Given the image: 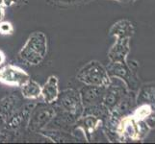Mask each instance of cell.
<instances>
[{"instance_id":"1","label":"cell","mask_w":155,"mask_h":144,"mask_svg":"<svg viewBox=\"0 0 155 144\" xmlns=\"http://www.w3.org/2000/svg\"><path fill=\"white\" fill-rule=\"evenodd\" d=\"M48 42L44 32H33L18 52L21 62L28 66H39L47 55Z\"/></svg>"},{"instance_id":"2","label":"cell","mask_w":155,"mask_h":144,"mask_svg":"<svg viewBox=\"0 0 155 144\" xmlns=\"http://www.w3.org/2000/svg\"><path fill=\"white\" fill-rule=\"evenodd\" d=\"M139 62L136 61H128L127 62H110L106 66L107 72L111 78H119L122 80L129 90L137 91L141 86L140 78L138 76Z\"/></svg>"},{"instance_id":"3","label":"cell","mask_w":155,"mask_h":144,"mask_svg":"<svg viewBox=\"0 0 155 144\" xmlns=\"http://www.w3.org/2000/svg\"><path fill=\"white\" fill-rule=\"evenodd\" d=\"M79 82L88 86L106 88L111 82V77L107 72L106 66L98 61L93 60L87 62L76 74Z\"/></svg>"},{"instance_id":"4","label":"cell","mask_w":155,"mask_h":144,"mask_svg":"<svg viewBox=\"0 0 155 144\" xmlns=\"http://www.w3.org/2000/svg\"><path fill=\"white\" fill-rule=\"evenodd\" d=\"M55 115L56 109L53 104H47L45 102L36 103L30 114L26 128L31 133H40L49 125Z\"/></svg>"},{"instance_id":"5","label":"cell","mask_w":155,"mask_h":144,"mask_svg":"<svg viewBox=\"0 0 155 144\" xmlns=\"http://www.w3.org/2000/svg\"><path fill=\"white\" fill-rule=\"evenodd\" d=\"M129 92L126 84L119 78H111L110 84L105 88L102 104L110 111L119 105Z\"/></svg>"},{"instance_id":"6","label":"cell","mask_w":155,"mask_h":144,"mask_svg":"<svg viewBox=\"0 0 155 144\" xmlns=\"http://www.w3.org/2000/svg\"><path fill=\"white\" fill-rule=\"evenodd\" d=\"M30 78L29 74L19 66L6 65L0 67V83L6 86L20 88Z\"/></svg>"},{"instance_id":"7","label":"cell","mask_w":155,"mask_h":144,"mask_svg":"<svg viewBox=\"0 0 155 144\" xmlns=\"http://www.w3.org/2000/svg\"><path fill=\"white\" fill-rule=\"evenodd\" d=\"M117 134L119 136L120 142L141 141L139 132V122L131 114L122 118L117 127Z\"/></svg>"},{"instance_id":"8","label":"cell","mask_w":155,"mask_h":144,"mask_svg":"<svg viewBox=\"0 0 155 144\" xmlns=\"http://www.w3.org/2000/svg\"><path fill=\"white\" fill-rule=\"evenodd\" d=\"M35 105L36 103H31V102L27 104H23L20 109H18L9 119L6 120L5 129H7L13 133H17L23 127V125L25 127H27L30 114L32 110L34 109Z\"/></svg>"},{"instance_id":"9","label":"cell","mask_w":155,"mask_h":144,"mask_svg":"<svg viewBox=\"0 0 155 144\" xmlns=\"http://www.w3.org/2000/svg\"><path fill=\"white\" fill-rule=\"evenodd\" d=\"M103 121L97 116L93 114H83L74 124V129H78L82 132L85 140L92 141V136L97 131L102 128Z\"/></svg>"},{"instance_id":"10","label":"cell","mask_w":155,"mask_h":144,"mask_svg":"<svg viewBox=\"0 0 155 144\" xmlns=\"http://www.w3.org/2000/svg\"><path fill=\"white\" fill-rule=\"evenodd\" d=\"M130 53V39H116L114 44L107 53L110 62H127V57Z\"/></svg>"},{"instance_id":"11","label":"cell","mask_w":155,"mask_h":144,"mask_svg":"<svg viewBox=\"0 0 155 144\" xmlns=\"http://www.w3.org/2000/svg\"><path fill=\"white\" fill-rule=\"evenodd\" d=\"M78 91L80 94V98H81L83 107L84 108H88V107H92L102 103L105 88L84 85V87H82Z\"/></svg>"},{"instance_id":"12","label":"cell","mask_w":155,"mask_h":144,"mask_svg":"<svg viewBox=\"0 0 155 144\" xmlns=\"http://www.w3.org/2000/svg\"><path fill=\"white\" fill-rule=\"evenodd\" d=\"M22 105V95H19L15 92L8 94L0 100V114L7 120L18 109H20Z\"/></svg>"},{"instance_id":"13","label":"cell","mask_w":155,"mask_h":144,"mask_svg":"<svg viewBox=\"0 0 155 144\" xmlns=\"http://www.w3.org/2000/svg\"><path fill=\"white\" fill-rule=\"evenodd\" d=\"M135 34V26L128 19H120L115 22L109 29L108 35L115 37L116 39H131Z\"/></svg>"},{"instance_id":"14","label":"cell","mask_w":155,"mask_h":144,"mask_svg":"<svg viewBox=\"0 0 155 144\" xmlns=\"http://www.w3.org/2000/svg\"><path fill=\"white\" fill-rule=\"evenodd\" d=\"M59 93V79L55 75H51L46 80L44 86H41L42 100L47 104H53L57 100Z\"/></svg>"},{"instance_id":"15","label":"cell","mask_w":155,"mask_h":144,"mask_svg":"<svg viewBox=\"0 0 155 144\" xmlns=\"http://www.w3.org/2000/svg\"><path fill=\"white\" fill-rule=\"evenodd\" d=\"M136 104L155 106V84L141 85L136 91Z\"/></svg>"},{"instance_id":"16","label":"cell","mask_w":155,"mask_h":144,"mask_svg":"<svg viewBox=\"0 0 155 144\" xmlns=\"http://www.w3.org/2000/svg\"><path fill=\"white\" fill-rule=\"evenodd\" d=\"M40 134L52 142H69L77 140V138L72 134L60 129H45L41 131Z\"/></svg>"},{"instance_id":"17","label":"cell","mask_w":155,"mask_h":144,"mask_svg":"<svg viewBox=\"0 0 155 144\" xmlns=\"http://www.w3.org/2000/svg\"><path fill=\"white\" fill-rule=\"evenodd\" d=\"M20 93L25 99L37 100L41 97V86L30 78L22 87H20Z\"/></svg>"},{"instance_id":"18","label":"cell","mask_w":155,"mask_h":144,"mask_svg":"<svg viewBox=\"0 0 155 144\" xmlns=\"http://www.w3.org/2000/svg\"><path fill=\"white\" fill-rule=\"evenodd\" d=\"M152 110V106L148 104H141L137 105L134 110H132L131 115L134 117L137 121H145L147 117L150 114Z\"/></svg>"},{"instance_id":"19","label":"cell","mask_w":155,"mask_h":144,"mask_svg":"<svg viewBox=\"0 0 155 144\" xmlns=\"http://www.w3.org/2000/svg\"><path fill=\"white\" fill-rule=\"evenodd\" d=\"M14 25L10 21L2 20L0 21V35L3 36H11L14 34Z\"/></svg>"},{"instance_id":"20","label":"cell","mask_w":155,"mask_h":144,"mask_svg":"<svg viewBox=\"0 0 155 144\" xmlns=\"http://www.w3.org/2000/svg\"><path fill=\"white\" fill-rule=\"evenodd\" d=\"M56 5L60 6H72V5H80L92 1V0H51Z\"/></svg>"},{"instance_id":"21","label":"cell","mask_w":155,"mask_h":144,"mask_svg":"<svg viewBox=\"0 0 155 144\" xmlns=\"http://www.w3.org/2000/svg\"><path fill=\"white\" fill-rule=\"evenodd\" d=\"M145 122L147 123V125L149 127V129H150V130L155 129V106H152L151 113L146 118Z\"/></svg>"},{"instance_id":"22","label":"cell","mask_w":155,"mask_h":144,"mask_svg":"<svg viewBox=\"0 0 155 144\" xmlns=\"http://www.w3.org/2000/svg\"><path fill=\"white\" fill-rule=\"evenodd\" d=\"M5 62H6V55L2 50H0V67L4 66Z\"/></svg>"},{"instance_id":"23","label":"cell","mask_w":155,"mask_h":144,"mask_svg":"<svg viewBox=\"0 0 155 144\" xmlns=\"http://www.w3.org/2000/svg\"><path fill=\"white\" fill-rule=\"evenodd\" d=\"M5 14H6V10H5V6L0 5V21L4 20Z\"/></svg>"},{"instance_id":"24","label":"cell","mask_w":155,"mask_h":144,"mask_svg":"<svg viewBox=\"0 0 155 144\" xmlns=\"http://www.w3.org/2000/svg\"><path fill=\"white\" fill-rule=\"evenodd\" d=\"M5 126H6V119H5L4 116L0 114V131L5 129Z\"/></svg>"},{"instance_id":"25","label":"cell","mask_w":155,"mask_h":144,"mask_svg":"<svg viewBox=\"0 0 155 144\" xmlns=\"http://www.w3.org/2000/svg\"><path fill=\"white\" fill-rule=\"evenodd\" d=\"M4 1V4H5V6H11V5H14L17 2H18L19 0H3Z\"/></svg>"},{"instance_id":"26","label":"cell","mask_w":155,"mask_h":144,"mask_svg":"<svg viewBox=\"0 0 155 144\" xmlns=\"http://www.w3.org/2000/svg\"><path fill=\"white\" fill-rule=\"evenodd\" d=\"M113 1L122 3V4H130V3H134L136 0H113Z\"/></svg>"},{"instance_id":"27","label":"cell","mask_w":155,"mask_h":144,"mask_svg":"<svg viewBox=\"0 0 155 144\" xmlns=\"http://www.w3.org/2000/svg\"><path fill=\"white\" fill-rule=\"evenodd\" d=\"M0 5H3V6H5V4H4V1L3 0H0ZM6 7V6H5Z\"/></svg>"}]
</instances>
